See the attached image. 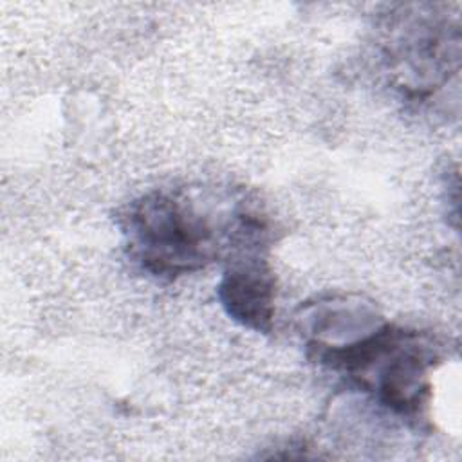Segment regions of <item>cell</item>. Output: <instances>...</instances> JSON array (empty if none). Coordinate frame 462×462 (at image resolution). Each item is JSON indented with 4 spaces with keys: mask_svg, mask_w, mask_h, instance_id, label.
<instances>
[{
    "mask_svg": "<svg viewBox=\"0 0 462 462\" xmlns=\"http://www.w3.org/2000/svg\"><path fill=\"white\" fill-rule=\"evenodd\" d=\"M218 294L227 314L258 332L271 330L274 314V278L260 256V245L245 249L224 273Z\"/></svg>",
    "mask_w": 462,
    "mask_h": 462,
    "instance_id": "2",
    "label": "cell"
},
{
    "mask_svg": "<svg viewBox=\"0 0 462 462\" xmlns=\"http://www.w3.org/2000/svg\"><path fill=\"white\" fill-rule=\"evenodd\" d=\"M123 233L130 256L157 278L199 271L218 254V240L204 215L170 193L134 200L123 215Z\"/></svg>",
    "mask_w": 462,
    "mask_h": 462,
    "instance_id": "1",
    "label": "cell"
}]
</instances>
